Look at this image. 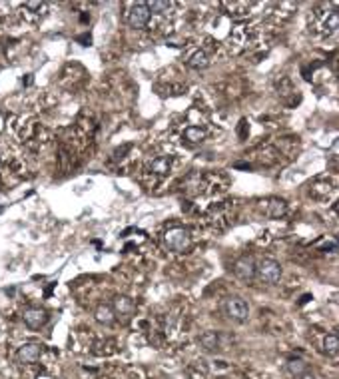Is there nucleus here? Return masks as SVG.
I'll use <instances>...</instances> for the list:
<instances>
[{
	"label": "nucleus",
	"mask_w": 339,
	"mask_h": 379,
	"mask_svg": "<svg viewBox=\"0 0 339 379\" xmlns=\"http://www.w3.org/2000/svg\"><path fill=\"white\" fill-rule=\"evenodd\" d=\"M224 312H226V315L231 319V321L242 323V321L247 319V315H249V305L243 301L242 297L231 296V297H227L226 303H224Z\"/></svg>",
	"instance_id": "3"
},
{
	"label": "nucleus",
	"mask_w": 339,
	"mask_h": 379,
	"mask_svg": "<svg viewBox=\"0 0 339 379\" xmlns=\"http://www.w3.org/2000/svg\"><path fill=\"white\" fill-rule=\"evenodd\" d=\"M288 373L297 379L301 373H306V362L304 359H290L288 362Z\"/></svg>",
	"instance_id": "15"
},
{
	"label": "nucleus",
	"mask_w": 339,
	"mask_h": 379,
	"mask_svg": "<svg viewBox=\"0 0 339 379\" xmlns=\"http://www.w3.org/2000/svg\"><path fill=\"white\" fill-rule=\"evenodd\" d=\"M200 346L208 351H216L220 347V333L218 331H204L200 335Z\"/></svg>",
	"instance_id": "8"
},
{
	"label": "nucleus",
	"mask_w": 339,
	"mask_h": 379,
	"mask_svg": "<svg viewBox=\"0 0 339 379\" xmlns=\"http://www.w3.org/2000/svg\"><path fill=\"white\" fill-rule=\"evenodd\" d=\"M263 204H265V214L270 218H279V215L286 214V210H288V204L283 200H267Z\"/></svg>",
	"instance_id": "10"
},
{
	"label": "nucleus",
	"mask_w": 339,
	"mask_h": 379,
	"mask_svg": "<svg viewBox=\"0 0 339 379\" xmlns=\"http://www.w3.org/2000/svg\"><path fill=\"white\" fill-rule=\"evenodd\" d=\"M42 355V346L40 344H24L18 349V362L20 363H34Z\"/></svg>",
	"instance_id": "7"
},
{
	"label": "nucleus",
	"mask_w": 339,
	"mask_h": 379,
	"mask_svg": "<svg viewBox=\"0 0 339 379\" xmlns=\"http://www.w3.org/2000/svg\"><path fill=\"white\" fill-rule=\"evenodd\" d=\"M234 272H236V276L242 281H252L256 278V262H254V258H249V256L240 258L236 267H234Z\"/></svg>",
	"instance_id": "6"
},
{
	"label": "nucleus",
	"mask_w": 339,
	"mask_h": 379,
	"mask_svg": "<svg viewBox=\"0 0 339 379\" xmlns=\"http://www.w3.org/2000/svg\"><path fill=\"white\" fill-rule=\"evenodd\" d=\"M210 64V60H208V56H206V52H195L194 56L190 58V66L195 68V70H200V68H206Z\"/></svg>",
	"instance_id": "16"
},
{
	"label": "nucleus",
	"mask_w": 339,
	"mask_h": 379,
	"mask_svg": "<svg viewBox=\"0 0 339 379\" xmlns=\"http://www.w3.org/2000/svg\"><path fill=\"white\" fill-rule=\"evenodd\" d=\"M114 319H116V313L110 305H98L96 310V321L102 326H112Z\"/></svg>",
	"instance_id": "11"
},
{
	"label": "nucleus",
	"mask_w": 339,
	"mask_h": 379,
	"mask_svg": "<svg viewBox=\"0 0 339 379\" xmlns=\"http://www.w3.org/2000/svg\"><path fill=\"white\" fill-rule=\"evenodd\" d=\"M148 4V8H150V12L154 10V12H166L168 8H170V2H160V0H154V2H146Z\"/></svg>",
	"instance_id": "17"
},
{
	"label": "nucleus",
	"mask_w": 339,
	"mask_h": 379,
	"mask_svg": "<svg viewBox=\"0 0 339 379\" xmlns=\"http://www.w3.org/2000/svg\"><path fill=\"white\" fill-rule=\"evenodd\" d=\"M256 276L259 278V281H263L267 285H274L281 278V265L275 260H261L256 265Z\"/></svg>",
	"instance_id": "2"
},
{
	"label": "nucleus",
	"mask_w": 339,
	"mask_h": 379,
	"mask_svg": "<svg viewBox=\"0 0 339 379\" xmlns=\"http://www.w3.org/2000/svg\"><path fill=\"white\" fill-rule=\"evenodd\" d=\"M297 379H315V375H313V373H309V371H306V373H301Z\"/></svg>",
	"instance_id": "18"
},
{
	"label": "nucleus",
	"mask_w": 339,
	"mask_h": 379,
	"mask_svg": "<svg viewBox=\"0 0 339 379\" xmlns=\"http://www.w3.org/2000/svg\"><path fill=\"white\" fill-rule=\"evenodd\" d=\"M170 158L168 156H160V158H156V160H152L150 162V172H154V174H158V176H164V174H168L170 172Z\"/></svg>",
	"instance_id": "12"
},
{
	"label": "nucleus",
	"mask_w": 339,
	"mask_h": 379,
	"mask_svg": "<svg viewBox=\"0 0 339 379\" xmlns=\"http://www.w3.org/2000/svg\"><path fill=\"white\" fill-rule=\"evenodd\" d=\"M22 319H24V323H26L28 330H40L48 321V312L42 310V308H28V310H24V313H22Z\"/></svg>",
	"instance_id": "4"
},
{
	"label": "nucleus",
	"mask_w": 339,
	"mask_h": 379,
	"mask_svg": "<svg viewBox=\"0 0 339 379\" xmlns=\"http://www.w3.org/2000/svg\"><path fill=\"white\" fill-rule=\"evenodd\" d=\"M186 140L190 142V144H200V142H204V138H206V132L202 130V128H198V126H190V128H186Z\"/></svg>",
	"instance_id": "13"
},
{
	"label": "nucleus",
	"mask_w": 339,
	"mask_h": 379,
	"mask_svg": "<svg viewBox=\"0 0 339 379\" xmlns=\"http://www.w3.org/2000/svg\"><path fill=\"white\" fill-rule=\"evenodd\" d=\"M150 14L152 12H150V8H148L146 2H136L128 14L130 26L132 28H144L146 24H148V20H150Z\"/></svg>",
	"instance_id": "5"
},
{
	"label": "nucleus",
	"mask_w": 339,
	"mask_h": 379,
	"mask_svg": "<svg viewBox=\"0 0 339 379\" xmlns=\"http://www.w3.org/2000/svg\"><path fill=\"white\" fill-rule=\"evenodd\" d=\"M164 244L172 251H184L192 244V236H190V231L184 230V228H172V230H168L164 233Z\"/></svg>",
	"instance_id": "1"
},
{
	"label": "nucleus",
	"mask_w": 339,
	"mask_h": 379,
	"mask_svg": "<svg viewBox=\"0 0 339 379\" xmlns=\"http://www.w3.org/2000/svg\"><path fill=\"white\" fill-rule=\"evenodd\" d=\"M323 351H325L327 355H337V351H339L337 335H325V339H323Z\"/></svg>",
	"instance_id": "14"
},
{
	"label": "nucleus",
	"mask_w": 339,
	"mask_h": 379,
	"mask_svg": "<svg viewBox=\"0 0 339 379\" xmlns=\"http://www.w3.org/2000/svg\"><path fill=\"white\" fill-rule=\"evenodd\" d=\"M114 313H120V315H130L134 312V301L126 296H116L114 297Z\"/></svg>",
	"instance_id": "9"
}]
</instances>
